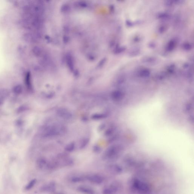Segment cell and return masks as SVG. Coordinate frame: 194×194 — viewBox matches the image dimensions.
<instances>
[{"label": "cell", "mask_w": 194, "mask_h": 194, "mask_svg": "<svg viewBox=\"0 0 194 194\" xmlns=\"http://www.w3.org/2000/svg\"><path fill=\"white\" fill-rule=\"evenodd\" d=\"M48 164L46 160L43 158H39L36 162V166L39 170L48 169Z\"/></svg>", "instance_id": "cell-3"}, {"label": "cell", "mask_w": 194, "mask_h": 194, "mask_svg": "<svg viewBox=\"0 0 194 194\" xmlns=\"http://www.w3.org/2000/svg\"><path fill=\"white\" fill-rule=\"evenodd\" d=\"M56 188L55 183L51 182L42 186L40 188V191L43 192H53L55 191Z\"/></svg>", "instance_id": "cell-2"}, {"label": "cell", "mask_w": 194, "mask_h": 194, "mask_svg": "<svg viewBox=\"0 0 194 194\" xmlns=\"http://www.w3.org/2000/svg\"><path fill=\"white\" fill-rule=\"evenodd\" d=\"M25 84L29 90H31L32 86L31 81L30 80V73L27 72L25 76Z\"/></svg>", "instance_id": "cell-8"}, {"label": "cell", "mask_w": 194, "mask_h": 194, "mask_svg": "<svg viewBox=\"0 0 194 194\" xmlns=\"http://www.w3.org/2000/svg\"><path fill=\"white\" fill-rule=\"evenodd\" d=\"M77 190L83 194H94L95 191L92 189L85 186H80L77 188Z\"/></svg>", "instance_id": "cell-4"}, {"label": "cell", "mask_w": 194, "mask_h": 194, "mask_svg": "<svg viewBox=\"0 0 194 194\" xmlns=\"http://www.w3.org/2000/svg\"><path fill=\"white\" fill-rule=\"evenodd\" d=\"M22 87L21 85H18L14 86L13 89L14 93L17 94L21 93L22 91Z\"/></svg>", "instance_id": "cell-11"}, {"label": "cell", "mask_w": 194, "mask_h": 194, "mask_svg": "<svg viewBox=\"0 0 194 194\" xmlns=\"http://www.w3.org/2000/svg\"><path fill=\"white\" fill-rule=\"evenodd\" d=\"M116 188L114 186L105 188L103 191V194H113L116 192Z\"/></svg>", "instance_id": "cell-7"}, {"label": "cell", "mask_w": 194, "mask_h": 194, "mask_svg": "<svg viewBox=\"0 0 194 194\" xmlns=\"http://www.w3.org/2000/svg\"><path fill=\"white\" fill-rule=\"evenodd\" d=\"M60 194V193H59V194Z\"/></svg>", "instance_id": "cell-12"}, {"label": "cell", "mask_w": 194, "mask_h": 194, "mask_svg": "<svg viewBox=\"0 0 194 194\" xmlns=\"http://www.w3.org/2000/svg\"><path fill=\"white\" fill-rule=\"evenodd\" d=\"M86 179L85 177L80 176H74L71 179V181L74 183H78L84 181Z\"/></svg>", "instance_id": "cell-9"}, {"label": "cell", "mask_w": 194, "mask_h": 194, "mask_svg": "<svg viewBox=\"0 0 194 194\" xmlns=\"http://www.w3.org/2000/svg\"><path fill=\"white\" fill-rule=\"evenodd\" d=\"M37 182V180L34 179L29 181L24 187V190L25 191H28L31 190L35 186Z\"/></svg>", "instance_id": "cell-6"}, {"label": "cell", "mask_w": 194, "mask_h": 194, "mask_svg": "<svg viewBox=\"0 0 194 194\" xmlns=\"http://www.w3.org/2000/svg\"><path fill=\"white\" fill-rule=\"evenodd\" d=\"M23 38L25 42H31L33 40V36L30 33H25L23 36Z\"/></svg>", "instance_id": "cell-10"}, {"label": "cell", "mask_w": 194, "mask_h": 194, "mask_svg": "<svg viewBox=\"0 0 194 194\" xmlns=\"http://www.w3.org/2000/svg\"><path fill=\"white\" fill-rule=\"evenodd\" d=\"M8 91L7 90L2 89L0 90V105L3 103L4 101L8 95Z\"/></svg>", "instance_id": "cell-5"}, {"label": "cell", "mask_w": 194, "mask_h": 194, "mask_svg": "<svg viewBox=\"0 0 194 194\" xmlns=\"http://www.w3.org/2000/svg\"><path fill=\"white\" fill-rule=\"evenodd\" d=\"M86 179L90 181L91 183L100 184L103 182L104 179L102 176L98 174L90 175L85 177Z\"/></svg>", "instance_id": "cell-1"}]
</instances>
